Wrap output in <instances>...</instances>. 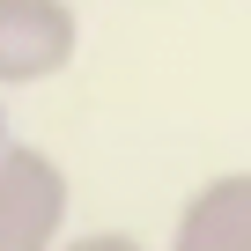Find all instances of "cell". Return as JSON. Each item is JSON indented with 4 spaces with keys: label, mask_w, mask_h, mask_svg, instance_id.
<instances>
[{
    "label": "cell",
    "mask_w": 251,
    "mask_h": 251,
    "mask_svg": "<svg viewBox=\"0 0 251 251\" xmlns=\"http://www.w3.org/2000/svg\"><path fill=\"white\" fill-rule=\"evenodd\" d=\"M0 155H8V118H0Z\"/></svg>",
    "instance_id": "5"
},
{
    "label": "cell",
    "mask_w": 251,
    "mask_h": 251,
    "mask_svg": "<svg viewBox=\"0 0 251 251\" xmlns=\"http://www.w3.org/2000/svg\"><path fill=\"white\" fill-rule=\"evenodd\" d=\"M170 251H251V170L207 177L170 229Z\"/></svg>",
    "instance_id": "3"
},
{
    "label": "cell",
    "mask_w": 251,
    "mask_h": 251,
    "mask_svg": "<svg viewBox=\"0 0 251 251\" xmlns=\"http://www.w3.org/2000/svg\"><path fill=\"white\" fill-rule=\"evenodd\" d=\"M67 229V170L45 148L0 155V251H59Z\"/></svg>",
    "instance_id": "1"
},
{
    "label": "cell",
    "mask_w": 251,
    "mask_h": 251,
    "mask_svg": "<svg viewBox=\"0 0 251 251\" xmlns=\"http://www.w3.org/2000/svg\"><path fill=\"white\" fill-rule=\"evenodd\" d=\"M59 251H148L141 236H118V229H96V236H74V244H59Z\"/></svg>",
    "instance_id": "4"
},
{
    "label": "cell",
    "mask_w": 251,
    "mask_h": 251,
    "mask_svg": "<svg viewBox=\"0 0 251 251\" xmlns=\"http://www.w3.org/2000/svg\"><path fill=\"white\" fill-rule=\"evenodd\" d=\"M81 52L74 0H0V89H30L67 74Z\"/></svg>",
    "instance_id": "2"
}]
</instances>
